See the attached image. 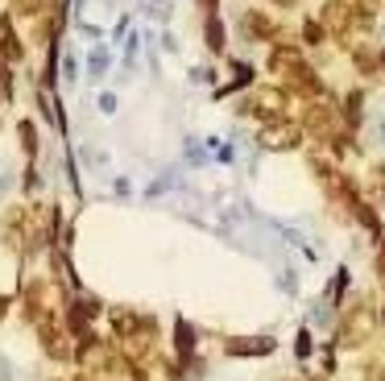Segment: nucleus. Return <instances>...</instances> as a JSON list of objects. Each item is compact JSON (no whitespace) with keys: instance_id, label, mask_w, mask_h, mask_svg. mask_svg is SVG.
Masks as SVG:
<instances>
[{"instance_id":"obj_1","label":"nucleus","mask_w":385,"mask_h":381,"mask_svg":"<svg viewBox=\"0 0 385 381\" xmlns=\"http://www.w3.org/2000/svg\"><path fill=\"white\" fill-rule=\"evenodd\" d=\"M373 324H377V319H373V311H369V307H357V311L344 319V332H340V340H344L348 349H361V344L373 336Z\"/></svg>"},{"instance_id":"obj_2","label":"nucleus","mask_w":385,"mask_h":381,"mask_svg":"<svg viewBox=\"0 0 385 381\" xmlns=\"http://www.w3.org/2000/svg\"><path fill=\"white\" fill-rule=\"evenodd\" d=\"M299 137H303V133H299L294 124H270V129L261 133V145H265V149H294Z\"/></svg>"},{"instance_id":"obj_3","label":"nucleus","mask_w":385,"mask_h":381,"mask_svg":"<svg viewBox=\"0 0 385 381\" xmlns=\"http://www.w3.org/2000/svg\"><path fill=\"white\" fill-rule=\"evenodd\" d=\"M274 353V340L270 336H257V340H228V357H265Z\"/></svg>"},{"instance_id":"obj_4","label":"nucleus","mask_w":385,"mask_h":381,"mask_svg":"<svg viewBox=\"0 0 385 381\" xmlns=\"http://www.w3.org/2000/svg\"><path fill=\"white\" fill-rule=\"evenodd\" d=\"M241 29H245V37H270L274 33V21L261 17V12H245L241 17Z\"/></svg>"},{"instance_id":"obj_5","label":"nucleus","mask_w":385,"mask_h":381,"mask_svg":"<svg viewBox=\"0 0 385 381\" xmlns=\"http://www.w3.org/2000/svg\"><path fill=\"white\" fill-rule=\"evenodd\" d=\"M17 133H21V149L25 154H37V129H33V120H21Z\"/></svg>"},{"instance_id":"obj_6","label":"nucleus","mask_w":385,"mask_h":381,"mask_svg":"<svg viewBox=\"0 0 385 381\" xmlns=\"http://www.w3.org/2000/svg\"><path fill=\"white\" fill-rule=\"evenodd\" d=\"M207 46L212 50H224V25L220 21H207Z\"/></svg>"},{"instance_id":"obj_7","label":"nucleus","mask_w":385,"mask_h":381,"mask_svg":"<svg viewBox=\"0 0 385 381\" xmlns=\"http://www.w3.org/2000/svg\"><path fill=\"white\" fill-rule=\"evenodd\" d=\"M174 340H178V353H191V349H195V332H191L187 324H178V332H174Z\"/></svg>"},{"instance_id":"obj_8","label":"nucleus","mask_w":385,"mask_h":381,"mask_svg":"<svg viewBox=\"0 0 385 381\" xmlns=\"http://www.w3.org/2000/svg\"><path fill=\"white\" fill-rule=\"evenodd\" d=\"M12 12H17V17H33V12H37V0H17Z\"/></svg>"},{"instance_id":"obj_9","label":"nucleus","mask_w":385,"mask_h":381,"mask_svg":"<svg viewBox=\"0 0 385 381\" xmlns=\"http://www.w3.org/2000/svg\"><path fill=\"white\" fill-rule=\"evenodd\" d=\"M8 187H12V174H8V166H0V195H4Z\"/></svg>"},{"instance_id":"obj_10","label":"nucleus","mask_w":385,"mask_h":381,"mask_svg":"<svg viewBox=\"0 0 385 381\" xmlns=\"http://www.w3.org/2000/svg\"><path fill=\"white\" fill-rule=\"evenodd\" d=\"M377 278L385 282V241H382V253H377Z\"/></svg>"},{"instance_id":"obj_11","label":"nucleus","mask_w":385,"mask_h":381,"mask_svg":"<svg viewBox=\"0 0 385 381\" xmlns=\"http://www.w3.org/2000/svg\"><path fill=\"white\" fill-rule=\"evenodd\" d=\"M0 381H12V369H8V361H0Z\"/></svg>"},{"instance_id":"obj_12","label":"nucleus","mask_w":385,"mask_h":381,"mask_svg":"<svg viewBox=\"0 0 385 381\" xmlns=\"http://www.w3.org/2000/svg\"><path fill=\"white\" fill-rule=\"evenodd\" d=\"M4 311H8V299H4V295H0V319H4Z\"/></svg>"},{"instance_id":"obj_13","label":"nucleus","mask_w":385,"mask_h":381,"mask_svg":"<svg viewBox=\"0 0 385 381\" xmlns=\"http://www.w3.org/2000/svg\"><path fill=\"white\" fill-rule=\"evenodd\" d=\"M382 324H385V311H382Z\"/></svg>"}]
</instances>
